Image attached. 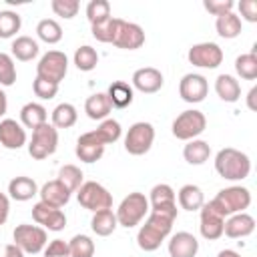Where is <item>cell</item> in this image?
Wrapping results in <instances>:
<instances>
[{
  "label": "cell",
  "instance_id": "cell-3",
  "mask_svg": "<svg viewBox=\"0 0 257 257\" xmlns=\"http://www.w3.org/2000/svg\"><path fill=\"white\" fill-rule=\"evenodd\" d=\"M249 205H251V193L247 187H241V185L225 187L209 201V207L217 211L223 219L235 213H245Z\"/></svg>",
  "mask_w": 257,
  "mask_h": 257
},
{
  "label": "cell",
  "instance_id": "cell-16",
  "mask_svg": "<svg viewBox=\"0 0 257 257\" xmlns=\"http://www.w3.org/2000/svg\"><path fill=\"white\" fill-rule=\"evenodd\" d=\"M165 84V78L161 74V70L153 68V66H143V68H137L133 72V88H137L139 92L143 94H153V92H159Z\"/></svg>",
  "mask_w": 257,
  "mask_h": 257
},
{
  "label": "cell",
  "instance_id": "cell-19",
  "mask_svg": "<svg viewBox=\"0 0 257 257\" xmlns=\"http://www.w3.org/2000/svg\"><path fill=\"white\" fill-rule=\"evenodd\" d=\"M253 231H255V219L249 213L229 215V219H225V225H223V235H227L231 239L249 237Z\"/></svg>",
  "mask_w": 257,
  "mask_h": 257
},
{
  "label": "cell",
  "instance_id": "cell-13",
  "mask_svg": "<svg viewBox=\"0 0 257 257\" xmlns=\"http://www.w3.org/2000/svg\"><path fill=\"white\" fill-rule=\"evenodd\" d=\"M209 92V82L203 74H197V72H189L181 78L179 82V94L185 102L189 104H197V102H203L205 96Z\"/></svg>",
  "mask_w": 257,
  "mask_h": 257
},
{
  "label": "cell",
  "instance_id": "cell-45",
  "mask_svg": "<svg viewBox=\"0 0 257 257\" xmlns=\"http://www.w3.org/2000/svg\"><path fill=\"white\" fill-rule=\"evenodd\" d=\"M32 90H34V94H36L38 98H42V100H50V98L56 96V92H58V84L48 82V80L36 76L34 82H32Z\"/></svg>",
  "mask_w": 257,
  "mask_h": 257
},
{
  "label": "cell",
  "instance_id": "cell-27",
  "mask_svg": "<svg viewBox=\"0 0 257 257\" xmlns=\"http://www.w3.org/2000/svg\"><path fill=\"white\" fill-rule=\"evenodd\" d=\"M215 92L225 102H237L241 98V84L231 74H219L215 80Z\"/></svg>",
  "mask_w": 257,
  "mask_h": 257
},
{
  "label": "cell",
  "instance_id": "cell-49",
  "mask_svg": "<svg viewBox=\"0 0 257 257\" xmlns=\"http://www.w3.org/2000/svg\"><path fill=\"white\" fill-rule=\"evenodd\" d=\"M8 215H10V199L0 193V227L8 221Z\"/></svg>",
  "mask_w": 257,
  "mask_h": 257
},
{
  "label": "cell",
  "instance_id": "cell-1",
  "mask_svg": "<svg viewBox=\"0 0 257 257\" xmlns=\"http://www.w3.org/2000/svg\"><path fill=\"white\" fill-rule=\"evenodd\" d=\"M177 207L171 209H151L149 217L145 221V225L139 229L137 233V243L143 251H157L161 247V243L169 237L173 223L177 221Z\"/></svg>",
  "mask_w": 257,
  "mask_h": 257
},
{
  "label": "cell",
  "instance_id": "cell-22",
  "mask_svg": "<svg viewBox=\"0 0 257 257\" xmlns=\"http://www.w3.org/2000/svg\"><path fill=\"white\" fill-rule=\"evenodd\" d=\"M8 195H10V199L24 203V201H30L34 195H38V185L34 179L20 175L8 183Z\"/></svg>",
  "mask_w": 257,
  "mask_h": 257
},
{
  "label": "cell",
  "instance_id": "cell-25",
  "mask_svg": "<svg viewBox=\"0 0 257 257\" xmlns=\"http://www.w3.org/2000/svg\"><path fill=\"white\" fill-rule=\"evenodd\" d=\"M147 199H149V207L151 209H171V207H177V193L167 183L155 185Z\"/></svg>",
  "mask_w": 257,
  "mask_h": 257
},
{
  "label": "cell",
  "instance_id": "cell-10",
  "mask_svg": "<svg viewBox=\"0 0 257 257\" xmlns=\"http://www.w3.org/2000/svg\"><path fill=\"white\" fill-rule=\"evenodd\" d=\"M58 149V131L52 124H42L32 131V139L28 143V155L36 161H42L54 155Z\"/></svg>",
  "mask_w": 257,
  "mask_h": 257
},
{
  "label": "cell",
  "instance_id": "cell-43",
  "mask_svg": "<svg viewBox=\"0 0 257 257\" xmlns=\"http://www.w3.org/2000/svg\"><path fill=\"white\" fill-rule=\"evenodd\" d=\"M14 82H16L14 58L6 52H0V86H12Z\"/></svg>",
  "mask_w": 257,
  "mask_h": 257
},
{
  "label": "cell",
  "instance_id": "cell-20",
  "mask_svg": "<svg viewBox=\"0 0 257 257\" xmlns=\"http://www.w3.org/2000/svg\"><path fill=\"white\" fill-rule=\"evenodd\" d=\"M38 195H40V201L44 205H50V207H56V209H62L70 201V191L58 179H52V181L44 183L38 189Z\"/></svg>",
  "mask_w": 257,
  "mask_h": 257
},
{
  "label": "cell",
  "instance_id": "cell-4",
  "mask_svg": "<svg viewBox=\"0 0 257 257\" xmlns=\"http://www.w3.org/2000/svg\"><path fill=\"white\" fill-rule=\"evenodd\" d=\"M149 211H151L149 199L143 193L135 191V193H128L120 201V205H118V209H116L114 215H116V223L120 227L131 229V227H137L145 219V215H149Z\"/></svg>",
  "mask_w": 257,
  "mask_h": 257
},
{
  "label": "cell",
  "instance_id": "cell-21",
  "mask_svg": "<svg viewBox=\"0 0 257 257\" xmlns=\"http://www.w3.org/2000/svg\"><path fill=\"white\" fill-rule=\"evenodd\" d=\"M199 251V241L195 235L187 231H179L169 241V255L171 257H195Z\"/></svg>",
  "mask_w": 257,
  "mask_h": 257
},
{
  "label": "cell",
  "instance_id": "cell-37",
  "mask_svg": "<svg viewBox=\"0 0 257 257\" xmlns=\"http://www.w3.org/2000/svg\"><path fill=\"white\" fill-rule=\"evenodd\" d=\"M82 177H84V175H82V171H80L76 165H62L60 171H58V177H56V179H58L70 193H76L78 187L84 183Z\"/></svg>",
  "mask_w": 257,
  "mask_h": 257
},
{
  "label": "cell",
  "instance_id": "cell-23",
  "mask_svg": "<svg viewBox=\"0 0 257 257\" xmlns=\"http://www.w3.org/2000/svg\"><path fill=\"white\" fill-rule=\"evenodd\" d=\"M106 96H108V102L112 108H126L133 104V98H135V88L124 82V80H114L108 90H106Z\"/></svg>",
  "mask_w": 257,
  "mask_h": 257
},
{
  "label": "cell",
  "instance_id": "cell-42",
  "mask_svg": "<svg viewBox=\"0 0 257 257\" xmlns=\"http://www.w3.org/2000/svg\"><path fill=\"white\" fill-rule=\"evenodd\" d=\"M86 18H88L90 26L110 18V4L106 0H90L86 4Z\"/></svg>",
  "mask_w": 257,
  "mask_h": 257
},
{
  "label": "cell",
  "instance_id": "cell-40",
  "mask_svg": "<svg viewBox=\"0 0 257 257\" xmlns=\"http://www.w3.org/2000/svg\"><path fill=\"white\" fill-rule=\"evenodd\" d=\"M94 131H96V135L100 137V141H102L104 145L116 143V141L120 139V135H122L120 122L114 120V118H104V120H100L98 128H94Z\"/></svg>",
  "mask_w": 257,
  "mask_h": 257
},
{
  "label": "cell",
  "instance_id": "cell-17",
  "mask_svg": "<svg viewBox=\"0 0 257 257\" xmlns=\"http://www.w3.org/2000/svg\"><path fill=\"white\" fill-rule=\"evenodd\" d=\"M0 145L8 151H18L26 145V131L14 118L0 120Z\"/></svg>",
  "mask_w": 257,
  "mask_h": 257
},
{
  "label": "cell",
  "instance_id": "cell-47",
  "mask_svg": "<svg viewBox=\"0 0 257 257\" xmlns=\"http://www.w3.org/2000/svg\"><path fill=\"white\" fill-rule=\"evenodd\" d=\"M44 257H70L68 241H64V239H52L44 247Z\"/></svg>",
  "mask_w": 257,
  "mask_h": 257
},
{
  "label": "cell",
  "instance_id": "cell-7",
  "mask_svg": "<svg viewBox=\"0 0 257 257\" xmlns=\"http://www.w3.org/2000/svg\"><path fill=\"white\" fill-rule=\"evenodd\" d=\"M12 239H14V245H18L28 255H36V253L44 251V247L48 243L46 229H42L38 225H28V223L16 225Z\"/></svg>",
  "mask_w": 257,
  "mask_h": 257
},
{
  "label": "cell",
  "instance_id": "cell-33",
  "mask_svg": "<svg viewBox=\"0 0 257 257\" xmlns=\"http://www.w3.org/2000/svg\"><path fill=\"white\" fill-rule=\"evenodd\" d=\"M12 58H16V60H20V62H28V60H32V58H36L38 56V42L34 40V38H30V36H16L14 40H12Z\"/></svg>",
  "mask_w": 257,
  "mask_h": 257
},
{
  "label": "cell",
  "instance_id": "cell-5",
  "mask_svg": "<svg viewBox=\"0 0 257 257\" xmlns=\"http://www.w3.org/2000/svg\"><path fill=\"white\" fill-rule=\"evenodd\" d=\"M76 199L78 205L96 213V211H104V209H112V195L108 193L106 187H102L96 181H86L78 187L76 191Z\"/></svg>",
  "mask_w": 257,
  "mask_h": 257
},
{
  "label": "cell",
  "instance_id": "cell-12",
  "mask_svg": "<svg viewBox=\"0 0 257 257\" xmlns=\"http://www.w3.org/2000/svg\"><path fill=\"white\" fill-rule=\"evenodd\" d=\"M143 44H145V30L135 22H126V20L118 18L112 46L122 48V50H137Z\"/></svg>",
  "mask_w": 257,
  "mask_h": 257
},
{
  "label": "cell",
  "instance_id": "cell-51",
  "mask_svg": "<svg viewBox=\"0 0 257 257\" xmlns=\"http://www.w3.org/2000/svg\"><path fill=\"white\" fill-rule=\"evenodd\" d=\"M6 110H8V98H6V92L0 88V120L6 114Z\"/></svg>",
  "mask_w": 257,
  "mask_h": 257
},
{
  "label": "cell",
  "instance_id": "cell-8",
  "mask_svg": "<svg viewBox=\"0 0 257 257\" xmlns=\"http://www.w3.org/2000/svg\"><path fill=\"white\" fill-rule=\"evenodd\" d=\"M66 72H68V58L60 50H48L46 54L40 56L36 64V76L48 82H54V84H60Z\"/></svg>",
  "mask_w": 257,
  "mask_h": 257
},
{
  "label": "cell",
  "instance_id": "cell-6",
  "mask_svg": "<svg viewBox=\"0 0 257 257\" xmlns=\"http://www.w3.org/2000/svg\"><path fill=\"white\" fill-rule=\"evenodd\" d=\"M207 126V118L201 110L197 108H189V110H183L175 120H173V137L179 139V141H193L197 139Z\"/></svg>",
  "mask_w": 257,
  "mask_h": 257
},
{
  "label": "cell",
  "instance_id": "cell-52",
  "mask_svg": "<svg viewBox=\"0 0 257 257\" xmlns=\"http://www.w3.org/2000/svg\"><path fill=\"white\" fill-rule=\"evenodd\" d=\"M255 94H257V86H253V88L249 90V94H247V106H249L251 110L257 108V104H255Z\"/></svg>",
  "mask_w": 257,
  "mask_h": 257
},
{
  "label": "cell",
  "instance_id": "cell-32",
  "mask_svg": "<svg viewBox=\"0 0 257 257\" xmlns=\"http://www.w3.org/2000/svg\"><path fill=\"white\" fill-rule=\"evenodd\" d=\"M76 118H78V112H76V106L70 104V102H60L54 106L52 114H50V124L58 131V128H70L76 124Z\"/></svg>",
  "mask_w": 257,
  "mask_h": 257
},
{
  "label": "cell",
  "instance_id": "cell-39",
  "mask_svg": "<svg viewBox=\"0 0 257 257\" xmlns=\"http://www.w3.org/2000/svg\"><path fill=\"white\" fill-rule=\"evenodd\" d=\"M70 257H92L94 255V241L88 235H74L68 241Z\"/></svg>",
  "mask_w": 257,
  "mask_h": 257
},
{
  "label": "cell",
  "instance_id": "cell-2",
  "mask_svg": "<svg viewBox=\"0 0 257 257\" xmlns=\"http://www.w3.org/2000/svg\"><path fill=\"white\" fill-rule=\"evenodd\" d=\"M215 171L227 181H243L251 173V161L245 153L233 147H225L215 157Z\"/></svg>",
  "mask_w": 257,
  "mask_h": 257
},
{
  "label": "cell",
  "instance_id": "cell-44",
  "mask_svg": "<svg viewBox=\"0 0 257 257\" xmlns=\"http://www.w3.org/2000/svg\"><path fill=\"white\" fill-rule=\"evenodd\" d=\"M50 8H52V12L56 16L70 20V18H74L78 14L80 4H78V0H52L50 2Z\"/></svg>",
  "mask_w": 257,
  "mask_h": 257
},
{
  "label": "cell",
  "instance_id": "cell-11",
  "mask_svg": "<svg viewBox=\"0 0 257 257\" xmlns=\"http://www.w3.org/2000/svg\"><path fill=\"white\" fill-rule=\"evenodd\" d=\"M187 58L193 66L199 68H217L223 62V50L215 42H199L193 44L187 52Z\"/></svg>",
  "mask_w": 257,
  "mask_h": 257
},
{
  "label": "cell",
  "instance_id": "cell-30",
  "mask_svg": "<svg viewBox=\"0 0 257 257\" xmlns=\"http://www.w3.org/2000/svg\"><path fill=\"white\" fill-rule=\"evenodd\" d=\"M215 30H217V34H219L221 38L233 40V38H237V36L241 34L243 22H241V18H239L235 12H227V14H223V16H217V20H215Z\"/></svg>",
  "mask_w": 257,
  "mask_h": 257
},
{
  "label": "cell",
  "instance_id": "cell-48",
  "mask_svg": "<svg viewBox=\"0 0 257 257\" xmlns=\"http://www.w3.org/2000/svg\"><path fill=\"white\" fill-rule=\"evenodd\" d=\"M241 16L239 18H245L247 22H257V2L255 0H241L237 4Z\"/></svg>",
  "mask_w": 257,
  "mask_h": 257
},
{
  "label": "cell",
  "instance_id": "cell-9",
  "mask_svg": "<svg viewBox=\"0 0 257 257\" xmlns=\"http://www.w3.org/2000/svg\"><path fill=\"white\" fill-rule=\"evenodd\" d=\"M153 143H155V126L151 122H145V120L131 124L128 133L124 135V151L128 155H135V157L149 153Z\"/></svg>",
  "mask_w": 257,
  "mask_h": 257
},
{
  "label": "cell",
  "instance_id": "cell-31",
  "mask_svg": "<svg viewBox=\"0 0 257 257\" xmlns=\"http://www.w3.org/2000/svg\"><path fill=\"white\" fill-rule=\"evenodd\" d=\"M183 157L189 165H205L211 157V147L207 141H201V139L187 141V145L183 149Z\"/></svg>",
  "mask_w": 257,
  "mask_h": 257
},
{
  "label": "cell",
  "instance_id": "cell-38",
  "mask_svg": "<svg viewBox=\"0 0 257 257\" xmlns=\"http://www.w3.org/2000/svg\"><path fill=\"white\" fill-rule=\"evenodd\" d=\"M22 20L14 10H0V38H12L20 30Z\"/></svg>",
  "mask_w": 257,
  "mask_h": 257
},
{
  "label": "cell",
  "instance_id": "cell-46",
  "mask_svg": "<svg viewBox=\"0 0 257 257\" xmlns=\"http://www.w3.org/2000/svg\"><path fill=\"white\" fill-rule=\"evenodd\" d=\"M203 8L209 14H213V16H223L227 12H233L235 2L233 0H205L203 2Z\"/></svg>",
  "mask_w": 257,
  "mask_h": 257
},
{
  "label": "cell",
  "instance_id": "cell-18",
  "mask_svg": "<svg viewBox=\"0 0 257 257\" xmlns=\"http://www.w3.org/2000/svg\"><path fill=\"white\" fill-rule=\"evenodd\" d=\"M201 223H199V231H201V235H203V239H207V241H215V239H219L221 235H223V225H225V219L217 213V211H213L211 207H209V203H205L201 209Z\"/></svg>",
  "mask_w": 257,
  "mask_h": 257
},
{
  "label": "cell",
  "instance_id": "cell-50",
  "mask_svg": "<svg viewBox=\"0 0 257 257\" xmlns=\"http://www.w3.org/2000/svg\"><path fill=\"white\" fill-rule=\"evenodd\" d=\"M4 257H26V253L18 247V245H14V243H8L6 247H4Z\"/></svg>",
  "mask_w": 257,
  "mask_h": 257
},
{
  "label": "cell",
  "instance_id": "cell-28",
  "mask_svg": "<svg viewBox=\"0 0 257 257\" xmlns=\"http://www.w3.org/2000/svg\"><path fill=\"white\" fill-rule=\"evenodd\" d=\"M179 207L185 211H199L205 205V195L197 185H183L177 193Z\"/></svg>",
  "mask_w": 257,
  "mask_h": 257
},
{
  "label": "cell",
  "instance_id": "cell-36",
  "mask_svg": "<svg viewBox=\"0 0 257 257\" xmlns=\"http://www.w3.org/2000/svg\"><path fill=\"white\" fill-rule=\"evenodd\" d=\"M36 34L46 44H56L62 40V26L54 18H44L36 24Z\"/></svg>",
  "mask_w": 257,
  "mask_h": 257
},
{
  "label": "cell",
  "instance_id": "cell-34",
  "mask_svg": "<svg viewBox=\"0 0 257 257\" xmlns=\"http://www.w3.org/2000/svg\"><path fill=\"white\" fill-rule=\"evenodd\" d=\"M255 48L247 54H239L235 58V72L243 78V80H255L257 78V54H255Z\"/></svg>",
  "mask_w": 257,
  "mask_h": 257
},
{
  "label": "cell",
  "instance_id": "cell-14",
  "mask_svg": "<svg viewBox=\"0 0 257 257\" xmlns=\"http://www.w3.org/2000/svg\"><path fill=\"white\" fill-rule=\"evenodd\" d=\"M104 143L100 141V137L96 135V131H88V133H82L76 141V147H74V155L82 161V163H96L100 161V157L104 155Z\"/></svg>",
  "mask_w": 257,
  "mask_h": 257
},
{
  "label": "cell",
  "instance_id": "cell-29",
  "mask_svg": "<svg viewBox=\"0 0 257 257\" xmlns=\"http://www.w3.org/2000/svg\"><path fill=\"white\" fill-rule=\"evenodd\" d=\"M116 227H118V223H116V215L112 213V209H104V211L92 213L90 229H92L94 235H98V237H108V235L114 233Z\"/></svg>",
  "mask_w": 257,
  "mask_h": 257
},
{
  "label": "cell",
  "instance_id": "cell-15",
  "mask_svg": "<svg viewBox=\"0 0 257 257\" xmlns=\"http://www.w3.org/2000/svg\"><path fill=\"white\" fill-rule=\"evenodd\" d=\"M32 219L42 227V229H48V231H62L66 227V215L62 209H56V207H50V205H44L42 201H38L34 207H32Z\"/></svg>",
  "mask_w": 257,
  "mask_h": 257
},
{
  "label": "cell",
  "instance_id": "cell-35",
  "mask_svg": "<svg viewBox=\"0 0 257 257\" xmlns=\"http://www.w3.org/2000/svg\"><path fill=\"white\" fill-rule=\"evenodd\" d=\"M72 60H74V66H76L78 70L90 72V70H94L96 64H98V52H96L92 46L82 44V46H78V48L74 50Z\"/></svg>",
  "mask_w": 257,
  "mask_h": 257
},
{
  "label": "cell",
  "instance_id": "cell-26",
  "mask_svg": "<svg viewBox=\"0 0 257 257\" xmlns=\"http://www.w3.org/2000/svg\"><path fill=\"white\" fill-rule=\"evenodd\" d=\"M112 106L108 102V96L106 92H96V94H90L86 100H84V112L88 118L92 120H104L108 118Z\"/></svg>",
  "mask_w": 257,
  "mask_h": 257
},
{
  "label": "cell",
  "instance_id": "cell-53",
  "mask_svg": "<svg viewBox=\"0 0 257 257\" xmlns=\"http://www.w3.org/2000/svg\"><path fill=\"white\" fill-rule=\"evenodd\" d=\"M217 257H241V255L237 251H233V249H223V251H219Z\"/></svg>",
  "mask_w": 257,
  "mask_h": 257
},
{
  "label": "cell",
  "instance_id": "cell-24",
  "mask_svg": "<svg viewBox=\"0 0 257 257\" xmlns=\"http://www.w3.org/2000/svg\"><path fill=\"white\" fill-rule=\"evenodd\" d=\"M20 122L26 128H38L48 122V110L40 102H26L20 108Z\"/></svg>",
  "mask_w": 257,
  "mask_h": 257
},
{
  "label": "cell",
  "instance_id": "cell-41",
  "mask_svg": "<svg viewBox=\"0 0 257 257\" xmlns=\"http://www.w3.org/2000/svg\"><path fill=\"white\" fill-rule=\"evenodd\" d=\"M116 22L118 18L110 16L98 24H92V36L98 40V42H106V44H112V38H114V32H116Z\"/></svg>",
  "mask_w": 257,
  "mask_h": 257
}]
</instances>
